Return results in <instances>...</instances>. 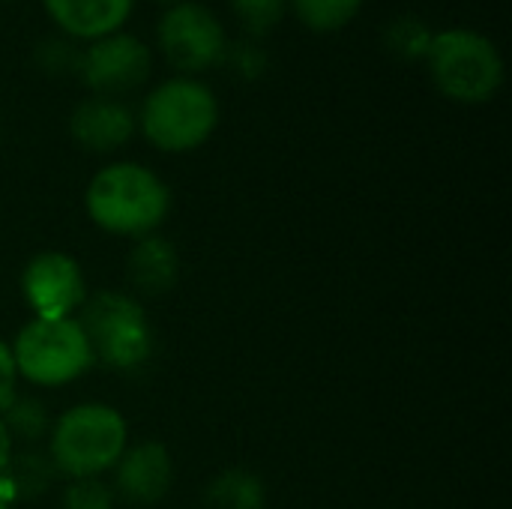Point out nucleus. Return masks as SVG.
I'll list each match as a JSON object with an SVG mask.
<instances>
[{"mask_svg": "<svg viewBox=\"0 0 512 509\" xmlns=\"http://www.w3.org/2000/svg\"><path fill=\"white\" fill-rule=\"evenodd\" d=\"M426 63L435 87L453 102H489L504 84V57L498 45L471 27H447L435 33Z\"/></svg>", "mask_w": 512, "mask_h": 509, "instance_id": "7ed1b4c3", "label": "nucleus"}, {"mask_svg": "<svg viewBox=\"0 0 512 509\" xmlns=\"http://www.w3.org/2000/svg\"><path fill=\"white\" fill-rule=\"evenodd\" d=\"M93 360L117 372L138 369L153 351V327L135 297L120 291H102L81 303L78 318Z\"/></svg>", "mask_w": 512, "mask_h": 509, "instance_id": "423d86ee", "label": "nucleus"}, {"mask_svg": "<svg viewBox=\"0 0 512 509\" xmlns=\"http://www.w3.org/2000/svg\"><path fill=\"white\" fill-rule=\"evenodd\" d=\"M135 132V117L120 99L90 96L75 105L69 117V135L90 153H114Z\"/></svg>", "mask_w": 512, "mask_h": 509, "instance_id": "9d476101", "label": "nucleus"}, {"mask_svg": "<svg viewBox=\"0 0 512 509\" xmlns=\"http://www.w3.org/2000/svg\"><path fill=\"white\" fill-rule=\"evenodd\" d=\"M156 42L162 57L186 75L204 72L222 63L225 54V27L222 21L201 3L183 0L162 12L156 24Z\"/></svg>", "mask_w": 512, "mask_h": 509, "instance_id": "0eeeda50", "label": "nucleus"}, {"mask_svg": "<svg viewBox=\"0 0 512 509\" xmlns=\"http://www.w3.org/2000/svg\"><path fill=\"white\" fill-rule=\"evenodd\" d=\"M231 12L237 15L243 33L261 39L285 18L288 0H231Z\"/></svg>", "mask_w": 512, "mask_h": 509, "instance_id": "a211bd4d", "label": "nucleus"}, {"mask_svg": "<svg viewBox=\"0 0 512 509\" xmlns=\"http://www.w3.org/2000/svg\"><path fill=\"white\" fill-rule=\"evenodd\" d=\"M48 18L69 36V39H102L117 33L135 0H42Z\"/></svg>", "mask_w": 512, "mask_h": 509, "instance_id": "f8f14e48", "label": "nucleus"}, {"mask_svg": "<svg viewBox=\"0 0 512 509\" xmlns=\"http://www.w3.org/2000/svg\"><path fill=\"white\" fill-rule=\"evenodd\" d=\"M0 509H9V504H6V501H3V498H0Z\"/></svg>", "mask_w": 512, "mask_h": 509, "instance_id": "a878e982", "label": "nucleus"}, {"mask_svg": "<svg viewBox=\"0 0 512 509\" xmlns=\"http://www.w3.org/2000/svg\"><path fill=\"white\" fill-rule=\"evenodd\" d=\"M264 501H267L264 483L243 468L225 471L207 486L210 509H264Z\"/></svg>", "mask_w": 512, "mask_h": 509, "instance_id": "2eb2a0df", "label": "nucleus"}, {"mask_svg": "<svg viewBox=\"0 0 512 509\" xmlns=\"http://www.w3.org/2000/svg\"><path fill=\"white\" fill-rule=\"evenodd\" d=\"M126 273H129V282L138 291H144V294H165L177 282L180 261H177V252H174V246L168 240L147 234L129 252Z\"/></svg>", "mask_w": 512, "mask_h": 509, "instance_id": "ddd939ff", "label": "nucleus"}, {"mask_svg": "<svg viewBox=\"0 0 512 509\" xmlns=\"http://www.w3.org/2000/svg\"><path fill=\"white\" fill-rule=\"evenodd\" d=\"M288 6L309 30L333 33L357 18L363 0H288Z\"/></svg>", "mask_w": 512, "mask_h": 509, "instance_id": "dca6fc26", "label": "nucleus"}, {"mask_svg": "<svg viewBox=\"0 0 512 509\" xmlns=\"http://www.w3.org/2000/svg\"><path fill=\"white\" fill-rule=\"evenodd\" d=\"M114 495L99 477H81L72 480L63 492V507L60 509H111Z\"/></svg>", "mask_w": 512, "mask_h": 509, "instance_id": "412c9836", "label": "nucleus"}, {"mask_svg": "<svg viewBox=\"0 0 512 509\" xmlns=\"http://www.w3.org/2000/svg\"><path fill=\"white\" fill-rule=\"evenodd\" d=\"M114 486L117 492L132 501V504H156L168 495L171 489V477H174V465L171 456L162 444H138L132 450H126L120 456V462L114 465Z\"/></svg>", "mask_w": 512, "mask_h": 509, "instance_id": "9b49d317", "label": "nucleus"}, {"mask_svg": "<svg viewBox=\"0 0 512 509\" xmlns=\"http://www.w3.org/2000/svg\"><path fill=\"white\" fill-rule=\"evenodd\" d=\"M15 378H18V369L12 360V348L0 339V411L15 399Z\"/></svg>", "mask_w": 512, "mask_h": 509, "instance_id": "5701e85b", "label": "nucleus"}, {"mask_svg": "<svg viewBox=\"0 0 512 509\" xmlns=\"http://www.w3.org/2000/svg\"><path fill=\"white\" fill-rule=\"evenodd\" d=\"M3 426L9 435H18L24 441H36L48 432V414L45 405L36 399H12L3 408Z\"/></svg>", "mask_w": 512, "mask_h": 509, "instance_id": "6ab92c4d", "label": "nucleus"}, {"mask_svg": "<svg viewBox=\"0 0 512 509\" xmlns=\"http://www.w3.org/2000/svg\"><path fill=\"white\" fill-rule=\"evenodd\" d=\"M21 291L36 318H69L87 300L81 267L63 252L30 258L21 273Z\"/></svg>", "mask_w": 512, "mask_h": 509, "instance_id": "1a4fd4ad", "label": "nucleus"}, {"mask_svg": "<svg viewBox=\"0 0 512 509\" xmlns=\"http://www.w3.org/2000/svg\"><path fill=\"white\" fill-rule=\"evenodd\" d=\"M432 30L426 21H420L417 15H399L396 21L387 24L384 30V45L390 54H396L399 60L405 63H414V60H426L429 54V45H432Z\"/></svg>", "mask_w": 512, "mask_h": 509, "instance_id": "f3484780", "label": "nucleus"}, {"mask_svg": "<svg viewBox=\"0 0 512 509\" xmlns=\"http://www.w3.org/2000/svg\"><path fill=\"white\" fill-rule=\"evenodd\" d=\"M159 3H171L174 6V3H183V0H159Z\"/></svg>", "mask_w": 512, "mask_h": 509, "instance_id": "393cba45", "label": "nucleus"}, {"mask_svg": "<svg viewBox=\"0 0 512 509\" xmlns=\"http://www.w3.org/2000/svg\"><path fill=\"white\" fill-rule=\"evenodd\" d=\"M54 462L42 453H21L12 456L3 477H0V498L9 501H30L39 498L54 477Z\"/></svg>", "mask_w": 512, "mask_h": 509, "instance_id": "4468645a", "label": "nucleus"}, {"mask_svg": "<svg viewBox=\"0 0 512 509\" xmlns=\"http://www.w3.org/2000/svg\"><path fill=\"white\" fill-rule=\"evenodd\" d=\"M153 69L150 48L132 33H108L93 39L78 60V78L93 90V96L117 99L123 93L138 90Z\"/></svg>", "mask_w": 512, "mask_h": 509, "instance_id": "6e6552de", "label": "nucleus"}, {"mask_svg": "<svg viewBox=\"0 0 512 509\" xmlns=\"http://www.w3.org/2000/svg\"><path fill=\"white\" fill-rule=\"evenodd\" d=\"M36 57V66L48 75H66V72H78V60H81V51L69 42V39H45L36 45L33 51Z\"/></svg>", "mask_w": 512, "mask_h": 509, "instance_id": "aec40b11", "label": "nucleus"}, {"mask_svg": "<svg viewBox=\"0 0 512 509\" xmlns=\"http://www.w3.org/2000/svg\"><path fill=\"white\" fill-rule=\"evenodd\" d=\"M12 360L30 384L60 387L93 366V351L75 318H33L15 336Z\"/></svg>", "mask_w": 512, "mask_h": 509, "instance_id": "39448f33", "label": "nucleus"}, {"mask_svg": "<svg viewBox=\"0 0 512 509\" xmlns=\"http://www.w3.org/2000/svg\"><path fill=\"white\" fill-rule=\"evenodd\" d=\"M126 420L99 402L69 408L51 429V453L57 471L72 480L111 471L126 453Z\"/></svg>", "mask_w": 512, "mask_h": 509, "instance_id": "20e7f679", "label": "nucleus"}, {"mask_svg": "<svg viewBox=\"0 0 512 509\" xmlns=\"http://www.w3.org/2000/svg\"><path fill=\"white\" fill-rule=\"evenodd\" d=\"M219 123L213 90L195 78H168L153 87L138 114L144 138L162 153H189L201 147Z\"/></svg>", "mask_w": 512, "mask_h": 509, "instance_id": "f03ea898", "label": "nucleus"}, {"mask_svg": "<svg viewBox=\"0 0 512 509\" xmlns=\"http://www.w3.org/2000/svg\"><path fill=\"white\" fill-rule=\"evenodd\" d=\"M9 459H12V435L6 432V426L0 420V477H3V471L9 465Z\"/></svg>", "mask_w": 512, "mask_h": 509, "instance_id": "b1692460", "label": "nucleus"}, {"mask_svg": "<svg viewBox=\"0 0 512 509\" xmlns=\"http://www.w3.org/2000/svg\"><path fill=\"white\" fill-rule=\"evenodd\" d=\"M90 219L117 237H147L168 216V186L138 162H111L87 186Z\"/></svg>", "mask_w": 512, "mask_h": 509, "instance_id": "f257e3e1", "label": "nucleus"}, {"mask_svg": "<svg viewBox=\"0 0 512 509\" xmlns=\"http://www.w3.org/2000/svg\"><path fill=\"white\" fill-rule=\"evenodd\" d=\"M222 60L234 69V75H240L243 81H255L267 72V54L261 51V45H255L252 39L243 42H228Z\"/></svg>", "mask_w": 512, "mask_h": 509, "instance_id": "4be33fe9", "label": "nucleus"}]
</instances>
